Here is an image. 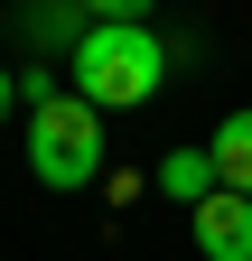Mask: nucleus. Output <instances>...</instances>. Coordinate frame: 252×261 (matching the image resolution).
Masks as SVG:
<instances>
[{
  "label": "nucleus",
  "mask_w": 252,
  "mask_h": 261,
  "mask_svg": "<svg viewBox=\"0 0 252 261\" xmlns=\"http://www.w3.org/2000/svg\"><path fill=\"white\" fill-rule=\"evenodd\" d=\"M159 84H168V47L140 19H112V28H84L75 38V93L93 112H140Z\"/></svg>",
  "instance_id": "obj_1"
},
{
  "label": "nucleus",
  "mask_w": 252,
  "mask_h": 261,
  "mask_svg": "<svg viewBox=\"0 0 252 261\" xmlns=\"http://www.w3.org/2000/svg\"><path fill=\"white\" fill-rule=\"evenodd\" d=\"M0 28H10V10H0Z\"/></svg>",
  "instance_id": "obj_8"
},
{
  "label": "nucleus",
  "mask_w": 252,
  "mask_h": 261,
  "mask_svg": "<svg viewBox=\"0 0 252 261\" xmlns=\"http://www.w3.org/2000/svg\"><path fill=\"white\" fill-rule=\"evenodd\" d=\"M215 177L234 196H252V112H224L215 121Z\"/></svg>",
  "instance_id": "obj_5"
},
{
  "label": "nucleus",
  "mask_w": 252,
  "mask_h": 261,
  "mask_svg": "<svg viewBox=\"0 0 252 261\" xmlns=\"http://www.w3.org/2000/svg\"><path fill=\"white\" fill-rule=\"evenodd\" d=\"M75 10H84L93 28H112V19H149V0H75Z\"/></svg>",
  "instance_id": "obj_6"
},
{
  "label": "nucleus",
  "mask_w": 252,
  "mask_h": 261,
  "mask_svg": "<svg viewBox=\"0 0 252 261\" xmlns=\"http://www.w3.org/2000/svg\"><path fill=\"white\" fill-rule=\"evenodd\" d=\"M28 177L38 187H93L103 177V112L84 93H56V103L28 112Z\"/></svg>",
  "instance_id": "obj_2"
},
{
  "label": "nucleus",
  "mask_w": 252,
  "mask_h": 261,
  "mask_svg": "<svg viewBox=\"0 0 252 261\" xmlns=\"http://www.w3.org/2000/svg\"><path fill=\"white\" fill-rule=\"evenodd\" d=\"M159 187L178 196V205H187V215H196V205H206V196H215V187H224V177H215V149H168V159H159Z\"/></svg>",
  "instance_id": "obj_4"
},
{
  "label": "nucleus",
  "mask_w": 252,
  "mask_h": 261,
  "mask_svg": "<svg viewBox=\"0 0 252 261\" xmlns=\"http://www.w3.org/2000/svg\"><path fill=\"white\" fill-rule=\"evenodd\" d=\"M10 103H19V75H10V65H0V121H10Z\"/></svg>",
  "instance_id": "obj_7"
},
{
  "label": "nucleus",
  "mask_w": 252,
  "mask_h": 261,
  "mask_svg": "<svg viewBox=\"0 0 252 261\" xmlns=\"http://www.w3.org/2000/svg\"><path fill=\"white\" fill-rule=\"evenodd\" d=\"M187 224H196V252H206V261H252V196L215 187Z\"/></svg>",
  "instance_id": "obj_3"
}]
</instances>
